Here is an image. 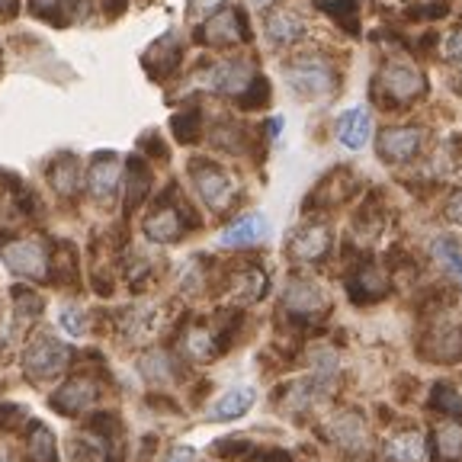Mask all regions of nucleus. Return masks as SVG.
Here are the masks:
<instances>
[{"label": "nucleus", "mask_w": 462, "mask_h": 462, "mask_svg": "<svg viewBox=\"0 0 462 462\" xmlns=\"http://www.w3.org/2000/svg\"><path fill=\"white\" fill-rule=\"evenodd\" d=\"M318 7L331 14L346 32H356V0H318Z\"/></svg>", "instance_id": "obj_30"}, {"label": "nucleus", "mask_w": 462, "mask_h": 462, "mask_svg": "<svg viewBox=\"0 0 462 462\" xmlns=\"http://www.w3.org/2000/svg\"><path fill=\"white\" fill-rule=\"evenodd\" d=\"M267 97H270V84L263 78H254V84L245 90V106H251V109L263 106V103H267Z\"/></svg>", "instance_id": "obj_33"}, {"label": "nucleus", "mask_w": 462, "mask_h": 462, "mask_svg": "<svg viewBox=\"0 0 462 462\" xmlns=\"http://www.w3.org/2000/svg\"><path fill=\"white\" fill-rule=\"evenodd\" d=\"M23 366H26V375H32V379H51V375H58L68 366V346L61 340L49 337V334H39V337L29 340Z\"/></svg>", "instance_id": "obj_3"}, {"label": "nucleus", "mask_w": 462, "mask_h": 462, "mask_svg": "<svg viewBox=\"0 0 462 462\" xmlns=\"http://www.w3.org/2000/svg\"><path fill=\"white\" fill-rule=\"evenodd\" d=\"M369 135H373V116H369L366 106L346 109V113L337 119V138L344 148H350V152H360L363 144L369 142Z\"/></svg>", "instance_id": "obj_12"}, {"label": "nucleus", "mask_w": 462, "mask_h": 462, "mask_svg": "<svg viewBox=\"0 0 462 462\" xmlns=\"http://www.w3.org/2000/svg\"><path fill=\"white\" fill-rule=\"evenodd\" d=\"M328 251H331V228H328L325 222L302 225V228L289 238V254H292V260H299V263H315V260H321Z\"/></svg>", "instance_id": "obj_6"}, {"label": "nucleus", "mask_w": 462, "mask_h": 462, "mask_svg": "<svg viewBox=\"0 0 462 462\" xmlns=\"http://www.w3.org/2000/svg\"><path fill=\"white\" fill-rule=\"evenodd\" d=\"M206 84L212 90H218V94L245 97V90L254 84V68L247 61H238V58H228V61H218V65L209 68Z\"/></svg>", "instance_id": "obj_7"}, {"label": "nucleus", "mask_w": 462, "mask_h": 462, "mask_svg": "<svg viewBox=\"0 0 462 462\" xmlns=\"http://www.w3.org/2000/svg\"><path fill=\"white\" fill-rule=\"evenodd\" d=\"M305 20L296 14V10H273V14L267 16V39L273 45H296L299 39L305 36Z\"/></svg>", "instance_id": "obj_14"}, {"label": "nucleus", "mask_w": 462, "mask_h": 462, "mask_svg": "<svg viewBox=\"0 0 462 462\" xmlns=\"http://www.w3.org/2000/svg\"><path fill=\"white\" fill-rule=\"evenodd\" d=\"M231 292L238 302H257L263 292H267V276L260 273L257 267H247L241 273L231 276Z\"/></svg>", "instance_id": "obj_22"}, {"label": "nucleus", "mask_w": 462, "mask_h": 462, "mask_svg": "<svg viewBox=\"0 0 462 462\" xmlns=\"http://www.w3.org/2000/svg\"><path fill=\"white\" fill-rule=\"evenodd\" d=\"M430 404H433V408H440V411L453 414V418H456V414L462 418V398H459V392H456V385H449V383L433 385Z\"/></svg>", "instance_id": "obj_31"}, {"label": "nucleus", "mask_w": 462, "mask_h": 462, "mask_svg": "<svg viewBox=\"0 0 462 462\" xmlns=\"http://www.w3.org/2000/svg\"><path fill=\"white\" fill-rule=\"evenodd\" d=\"M433 447H437V456L440 459H456L462 453V427L447 424L433 433Z\"/></svg>", "instance_id": "obj_29"}, {"label": "nucleus", "mask_w": 462, "mask_h": 462, "mask_svg": "<svg viewBox=\"0 0 462 462\" xmlns=\"http://www.w3.org/2000/svg\"><path fill=\"white\" fill-rule=\"evenodd\" d=\"M20 420H26V411H23L20 404H4V408H0V427H4V430H16Z\"/></svg>", "instance_id": "obj_35"}, {"label": "nucleus", "mask_w": 462, "mask_h": 462, "mask_svg": "<svg viewBox=\"0 0 462 462\" xmlns=\"http://www.w3.org/2000/svg\"><path fill=\"white\" fill-rule=\"evenodd\" d=\"M263 235H267V218L254 212V216L238 218V222H231L228 228L222 231V245L225 247H247V245H257Z\"/></svg>", "instance_id": "obj_19"}, {"label": "nucleus", "mask_w": 462, "mask_h": 462, "mask_svg": "<svg viewBox=\"0 0 462 462\" xmlns=\"http://www.w3.org/2000/svg\"><path fill=\"white\" fill-rule=\"evenodd\" d=\"M424 90H427L424 74L411 61H404V58H389L379 68V74H375V94L383 97L385 103H392V106L418 100Z\"/></svg>", "instance_id": "obj_1"}, {"label": "nucleus", "mask_w": 462, "mask_h": 462, "mask_svg": "<svg viewBox=\"0 0 462 462\" xmlns=\"http://www.w3.org/2000/svg\"><path fill=\"white\" fill-rule=\"evenodd\" d=\"M251 404H254V389H245V385H241V389H231L209 408V420L245 418V414L251 411Z\"/></svg>", "instance_id": "obj_20"}, {"label": "nucleus", "mask_w": 462, "mask_h": 462, "mask_svg": "<svg viewBox=\"0 0 462 462\" xmlns=\"http://www.w3.org/2000/svg\"><path fill=\"white\" fill-rule=\"evenodd\" d=\"M4 260L14 273L26 276V280H45L49 273V254L39 241H14L4 247Z\"/></svg>", "instance_id": "obj_5"}, {"label": "nucleus", "mask_w": 462, "mask_h": 462, "mask_svg": "<svg viewBox=\"0 0 462 462\" xmlns=\"http://www.w3.org/2000/svg\"><path fill=\"white\" fill-rule=\"evenodd\" d=\"M4 7H7V14L14 16L16 14V0H0V10H4Z\"/></svg>", "instance_id": "obj_41"}, {"label": "nucleus", "mask_w": 462, "mask_h": 462, "mask_svg": "<svg viewBox=\"0 0 462 462\" xmlns=\"http://www.w3.org/2000/svg\"><path fill=\"white\" fill-rule=\"evenodd\" d=\"M164 462H193V449H189V447H180V449H173V453L167 456Z\"/></svg>", "instance_id": "obj_39"}, {"label": "nucleus", "mask_w": 462, "mask_h": 462, "mask_svg": "<svg viewBox=\"0 0 462 462\" xmlns=\"http://www.w3.org/2000/svg\"><path fill=\"white\" fill-rule=\"evenodd\" d=\"M94 402H97V383L94 379H84V375L68 379V383L51 395V408L61 414H80Z\"/></svg>", "instance_id": "obj_11"}, {"label": "nucleus", "mask_w": 462, "mask_h": 462, "mask_svg": "<svg viewBox=\"0 0 462 462\" xmlns=\"http://www.w3.org/2000/svg\"><path fill=\"white\" fill-rule=\"evenodd\" d=\"M282 305H286V311H292L296 318H315V315H325L328 296L318 289V282L292 280L286 289V296H282Z\"/></svg>", "instance_id": "obj_9"}, {"label": "nucleus", "mask_w": 462, "mask_h": 462, "mask_svg": "<svg viewBox=\"0 0 462 462\" xmlns=\"http://www.w3.org/2000/svg\"><path fill=\"white\" fill-rule=\"evenodd\" d=\"M183 212L180 209H171V206H161L154 216H148V222H144V235L152 241H158V245H171V241H180L183 235Z\"/></svg>", "instance_id": "obj_16"}, {"label": "nucleus", "mask_w": 462, "mask_h": 462, "mask_svg": "<svg viewBox=\"0 0 462 462\" xmlns=\"http://www.w3.org/2000/svg\"><path fill=\"white\" fill-rule=\"evenodd\" d=\"M424 144V129L418 125H395V129H385L379 135V154L392 164H402V161H411Z\"/></svg>", "instance_id": "obj_8"}, {"label": "nucleus", "mask_w": 462, "mask_h": 462, "mask_svg": "<svg viewBox=\"0 0 462 462\" xmlns=\"http://www.w3.org/2000/svg\"><path fill=\"white\" fill-rule=\"evenodd\" d=\"M183 55V45L180 39L173 36V32H167L164 39H158V42L148 49V55H144V68L154 74V78H167V74L177 68V61H180Z\"/></svg>", "instance_id": "obj_17"}, {"label": "nucleus", "mask_w": 462, "mask_h": 462, "mask_svg": "<svg viewBox=\"0 0 462 462\" xmlns=\"http://www.w3.org/2000/svg\"><path fill=\"white\" fill-rule=\"evenodd\" d=\"M183 344H187V354H193L196 360H212V356L218 354L222 340H218V334L209 331V328H193Z\"/></svg>", "instance_id": "obj_27"}, {"label": "nucleus", "mask_w": 462, "mask_h": 462, "mask_svg": "<svg viewBox=\"0 0 462 462\" xmlns=\"http://www.w3.org/2000/svg\"><path fill=\"white\" fill-rule=\"evenodd\" d=\"M26 459L29 462H55V437L49 427L36 424V430L26 440Z\"/></svg>", "instance_id": "obj_28"}, {"label": "nucleus", "mask_w": 462, "mask_h": 462, "mask_svg": "<svg viewBox=\"0 0 462 462\" xmlns=\"http://www.w3.org/2000/svg\"><path fill=\"white\" fill-rule=\"evenodd\" d=\"M119 173H123V167H119V158L116 154H100V158L94 161V167H90V177H87V183H90V193L97 196V199H113L116 187H119Z\"/></svg>", "instance_id": "obj_15"}, {"label": "nucleus", "mask_w": 462, "mask_h": 462, "mask_svg": "<svg viewBox=\"0 0 462 462\" xmlns=\"http://www.w3.org/2000/svg\"><path fill=\"white\" fill-rule=\"evenodd\" d=\"M193 183L196 189H199V196L206 202H209L212 209L222 212L231 206V199H235V180H231V173L222 171L218 164H209V161H193Z\"/></svg>", "instance_id": "obj_4"}, {"label": "nucleus", "mask_w": 462, "mask_h": 462, "mask_svg": "<svg viewBox=\"0 0 462 462\" xmlns=\"http://www.w3.org/2000/svg\"><path fill=\"white\" fill-rule=\"evenodd\" d=\"M427 350L433 360L440 363H453L462 360V325H443V328H433L430 337H427Z\"/></svg>", "instance_id": "obj_18"}, {"label": "nucleus", "mask_w": 462, "mask_h": 462, "mask_svg": "<svg viewBox=\"0 0 462 462\" xmlns=\"http://www.w3.org/2000/svg\"><path fill=\"white\" fill-rule=\"evenodd\" d=\"M254 4H257V7H260V10H263V7H273L276 0H254Z\"/></svg>", "instance_id": "obj_42"}, {"label": "nucleus", "mask_w": 462, "mask_h": 462, "mask_svg": "<svg viewBox=\"0 0 462 462\" xmlns=\"http://www.w3.org/2000/svg\"><path fill=\"white\" fill-rule=\"evenodd\" d=\"M199 39L206 45H235V42H245L247 39V26H245V16L241 10H218L206 26H202Z\"/></svg>", "instance_id": "obj_10"}, {"label": "nucleus", "mask_w": 462, "mask_h": 462, "mask_svg": "<svg viewBox=\"0 0 462 462\" xmlns=\"http://www.w3.org/2000/svg\"><path fill=\"white\" fill-rule=\"evenodd\" d=\"M443 55L449 58V61H462V26L453 29L447 36V42H443Z\"/></svg>", "instance_id": "obj_36"}, {"label": "nucleus", "mask_w": 462, "mask_h": 462, "mask_svg": "<svg viewBox=\"0 0 462 462\" xmlns=\"http://www.w3.org/2000/svg\"><path fill=\"white\" fill-rule=\"evenodd\" d=\"M433 257L440 260V267H447L449 273H453V280L462 286V247L456 238H449V235H443V238L433 241Z\"/></svg>", "instance_id": "obj_26"}, {"label": "nucleus", "mask_w": 462, "mask_h": 462, "mask_svg": "<svg viewBox=\"0 0 462 462\" xmlns=\"http://www.w3.org/2000/svg\"><path fill=\"white\" fill-rule=\"evenodd\" d=\"M49 180H51V187L58 189L61 196H71L74 189H78V183H80V173H78V161L74 158H58L55 164L49 167Z\"/></svg>", "instance_id": "obj_25"}, {"label": "nucleus", "mask_w": 462, "mask_h": 462, "mask_svg": "<svg viewBox=\"0 0 462 462\" xmlns=\"http://www.w3.org/2000/svg\"><path fill=\"white\" fill-rule=\"evenodd\" d=\"M449 14V4L447 0H433V7H418L411 10V16H420V20H440V16Z\"/></svg>", "instance_id": "obj_37"}, {"label": "nucleus", "mask_w": 462, "mask_h": 462, "mask_svg": "<svg viewBox=\"0 0 462 462\" xmlns=\"http://www.w3.org/2000/svg\"><path fill=\"white\" fill-rule=\"evenodd\" d=\"M193 4V10H216V7H222L225 0H189Z\"/></svg>", "instance_id": "obj_40"}, {"label": "nucleus", "mask_w": 462, "mask_h": 462, "mask_svg": "<svg viewBox=\"0 0 462 462\" xmlns=\"http://www.w3.org/2000/svg\"><path fill=\"white\" fill-rule=\"evenodd\" d=\"M331 437H334V440H337L344 449H360V447H363V440H366V430H363L360 414H354V411L340 414V418L331 424Z\"/></svg>", "instance_id": "obj_23"}, {"label": "nucleus", "mask_w": 462, "mask_h": 462, "mask_svg": "<svg viewBox=\"0 0 462 462\" xmlns=\"http://www.w3.org/2000/svg\"><path fill=\"white\" fill-rule=\"evenodd\" d=\"M389 292V276L379 263H363L354 276H350V299L356 302H375V299H383Z\"/></svg>", "instance_id": "obj_13"}, {"label": "nucleus", "mask_w": 462, "mask_h": 462, "mask_svg": "<svg viewBox=\"0 0 462 462\" xmlns=\"http://www.w3.org/2000/svg\"><path fill=\"white\" fill-rule=\"evenodd\" d=\"M427 440L418 430H404L398 437H392L389 447H385V459L389 462H420L424 459Z\"/></svg>", "instance_id": "obj_21"}, {"label": "nucleus", "mask_w": 462, "mask_h": 462, "mask_svg": "<svg viewBox=\"0 0 462 462\" xmlns=\"http://www.w3.org/2000/svg\"><path fill=\"white\" fill-rule=\"evenodd\" d=\"M173 135L180 142H196L199 138V109H187V113L173 116Z\"/></svg>", "instance_id": "obj_32"}, {"label": "nucleus", "mask_w": 462, "mask_h": 462, "mask_svg": "<svg viewBox=\"0 0 462 462\" xmlns=\"http://www.w3.org/2000/svg\"><path fill=\"white\" fill-rule=\"evenodd\" d=\"M286 80L305 100H321L337 90V71L318 55H299L286 65Z\"/></svg>", "instance_id": "obj_2"}, {"label": "nucleus", "mask_w": 462, "mask_h": 462, "mask_svg": "<svg viewBox=\"0 0 462 462\" xmlns=\"http://www.w3.org/2000/svg\"><path fill=\"white\" fill-rule=\"evenodd\" d=\"M447 218H449V222H456V225H462V189H456V193L449 196V202H447Z\"/></svg>", "instance_id": "obj_38"}, {"label": "nucleus", "mask_w": 462, "mask_h": 462, "mask_svg": "<svg viewBox=\"0 0 462 462\" xmlns=\"http://www.w3.org/2000/svg\"><path fill=\"white\" fill-rule=\"evenodd\" d=\"M61 325H65L68 334H74V337H80V334L87 331V321H84V311L80 309H65L61 311Z\"/></svg>", "instance_id": "obj_34"}, {"label": "nucleus", "mask_w": 462, "mask_h": 462, "mask_svg": "<svg viewBox=\"0 0 462 462\" xmlns=\"http://www.w3.org/2000/svg\"><path fill=\"white\" fill-rule=\"evenodd\" d=\"M148 187H152V171L144 167L142 158H132L129 161V189H125V206H129V212L142 206V199L148 196Z\"/></svg>", "instance_id": "obj_24"}]
</instances>
